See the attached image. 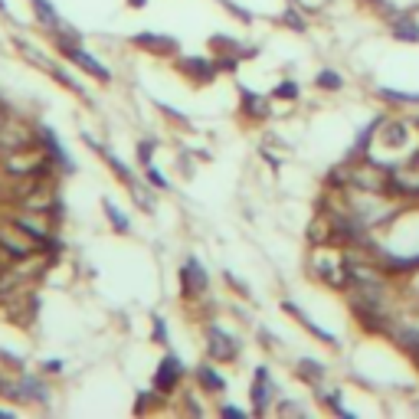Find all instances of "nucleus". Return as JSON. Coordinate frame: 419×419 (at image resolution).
Listing matches in <instances>:
<instances>
[{"mask_svg":"<svg viewBox=\"0 0 419 419\" xmlns=\"http://www.w3.org/2000/svg\"><path fill=\"white\" fill-rule=\"evenodd\" d=\"M183 377V367L181 361L174 357V354H167L161 361V370H157V377H154V390L157 393H174V387H177V380Z\"/></svg>","mask_w":419,"mask_h":419,"instance_id":"1","label":"nucleus"},{"mask_svg":"<svg viewBox=\"0 0 419 419\" xmlns=\"http://www.w3.org/2000/svg\"><path fill=\"white\" fill-rule=\"evenodd\" d=\"M210 357L213 361H236V354H239V344L229 337V334H223L219 328H210Z\"/></svg>","mask_w":419,"mask_h":419,"instance_id":"2","label":"nucleus"},{"mask_svg":"<svg viewBox=\"0 0 419 419\" xmlns=\"http://www.w3.org/2000/svg\"><path fill=\"white\" fill-rule=\"evenodd\" d=\"M59 49H63V53H66V56L72 59V63H79V66L86 69V72H92V76H96V79H102V82H108V69H105L102 63H96V59H92V56H86V53H82V49H79V46H72V43H66V39H59Z\"/></svg>","mask_w":419,"mask_h":419,"instance_id":"3","label":"nucleus"},{"mask_svg":"<svg viewBox=\"0 0 419 419\" xmlns=\"http://www.w3.org/2000/svg\"><path fill=\"white\" fill-rule=\"evenodd\" d=\"M181 278H183V288H187V295H193V292H207V272H203V266L197 262V259H191V262L183 266Z\"/></svg>","mask_w":419,"mask_h":419,"instance_id":"4","label":"nucleus"},{"mask_svg":"<svg viewBox=\"0 0 419 419\" xmlns=\"http://www.w3.org/2000/svg\"><path fill=\"white\" fill-rule=\"evenodd\" d=\"M276 393V383L269 380V370L266 367H259L256 370V383H252V400H256V413H262L266 410V403H269V397Z\"/></svg>","mask_w":419,"mask_h":419,"instance_id":"5","label":"nucleus"},{"mask_svg":"<svg viewBox=\"0 0 419 419\" xmlns=\"http://www.w3.org/2000/svg\"><path fill=\"white\" fill-rule=\"evenodd\" d=\"M39 141L46 144V151H49V161H56L59 167H66V171H72V161H69V154L63 151V144L56 141V134L49 131V128H39Z\"/></svg>","mask_w":419,"mask_h":419,"instance_id":"6","label":"nucleus"},{"mask_svg":"<svg viewBox=\"0 0 419 419\" xmlns=\"http://www.w3.org/2000/svg\"><path fill=\"white\" fill-rule=\"evenodd\" d=\"M197 380L203 383V390H207V393H223V390H226V380H223V377H219L210 363L197 367Z\"/></svg>","mask_w":419,"mask_h":419,"instance_id":"7","label":"nucleus"},{"mask_svg":"<svg viewBox=\"0 0 419 419\" xmlns=\"http://www.w3.org/2000/svg\"><path fill=\"white\" fill-rule=\"evenodd\" d=\"M33 7H37L39 20H43V23H46V27H53V30L59 27V17H56V10L49 7V0H33Z\"/></svg>","mask_w":419,"mask_h":419,"instance_id":"8","label":"nucleus"},{"mask_svg":"<svg viewBox=\"0 0 419 419\" xmlns=\"http://www.w3.org/2000/svg\"><path fill=\"white\" fill-rule=\"evenodd\" d=\"M105 213H108V219H112V226L118 229V233H128V217H124L112 200H105Z\"/></svg>","mask_w":419,"mask_h":419,"instance_id":"9","label":"nucleus"},{"mask_svg":"<svg viewBox=\"0 0 419 419\" xmlns=\"http://www.w3.org/2000/svg\"><path fill=\"white\" fill-rule=\"evenodd\" d=\"M298 377H305V380L318 383L324 377V367H321V363H314V361H302V363H298Z\"/></svg>","mask_w":419,"mask_h":419,"instance_id":"10","label":"nucleus"},{"mask_svg":"<svg viewBox=\"0 0 419 419\" xmlns=\"http://www.w3.org/2000/svg\"><path fill=\"white\" fill-rule=\"evenodd\" d=\"M138 43H141V46H151V49H161V56H164V53H174V49H177V43H174V39H157V37H138Z\"/></svg>","mask_w":419,"mask_h":419,"instance_id":"11","label":"nucleus"},{"mask_svg":"<svg viewBox=\"0 0 419 419\" xmlns=\"http://www.w3.org/2000/svg\"><path fill=\"white\" fill-rule=\"evenodd\" d=\"M318 86H321V89H341L344 79L337 76L334 69H321V72H318Z\"/></svg>","mask_w":419,"mask_h":419,"instance_id":"12","label":"nucleus"},{"mask_svg":"<svg viewBox=\"0 0 419 419\" xmlns=\"http://www.w3.org/2000/svg\"><path fill=\"white\" fill-rule=\"evenodd\" d=\"M393 33H397V37H400V39H419V30H416V23H413L410 17H406V20H400V23L393 27Z\"/></svg>","mask_w":419,"mask_h":419,"instance_id":"13","label":"nucleus"},{"mask_svg":"<svg viewBox=\"0 0 419 419\" xmlns=\"http://www.w3.org/2000/svg\"><path fill=\"white\" fill-rule=\"evenodd\" d=\"M243 102H246V112H252V115H259V118H262V115H269V108L266 105H262V98H256V96H243Z\"/></svg>","mask_w":419,"mask_h":419,"instance_id":"14","label":"nucleus"},{"mask_svg":"<svg viewBox=\"0 0 419 419\" xmlns=\"http://www.w3.org/2000/svg\"><path fill=\"white\" fill-rule=\"evenodd\" d=\"M148 177H151V183L157 187V191H164V187H167V181H164V174H161V171H154L151 164H148Z\"/></svg>","mask_w":419,"mask_h":419,"instance_id":"15","label":"nucleus"},{"mask_svg":"<svg viewBox=\"0 0 419 419\" xmlns=\"http://www.w3.org/2000/svg\"><path fill=\"white\" fill-rule=\"evenodd\" d=\"M154 337H157V341H164V321H161V318L154 321Z\"/></svg>","mask_w":419,"mask_h":419,"instance_id":"16","label":"nucleus"},{"mask_svg":"<svg viewBox=\"0 0 419 419\" xmlns=\"http://www.w3.org/2000/svg\"><path fill=\"white\" fill-rule=\"evenodd\" d=\"M278 96H295V86H292V82H285V86L278 89Z\"/></svg>","mask_w":419,"mask_h":419,"instance_id":"17","label":"nucleus"},{"mask_svg":"<svg viewBox=\"0 0 419 419\" xmlns=\"http://www.w3.org/2000/svg\"><path fill=\"white\" fill-rule=\"evenodd\" d=\"M144 4H148V0H131V7H144Z\"/></svg>","mask_w":419,"mask_h":419,"instance_id":"18","label":"nucleus"}]
</instances>
